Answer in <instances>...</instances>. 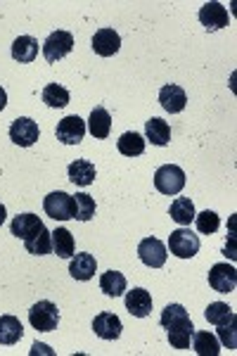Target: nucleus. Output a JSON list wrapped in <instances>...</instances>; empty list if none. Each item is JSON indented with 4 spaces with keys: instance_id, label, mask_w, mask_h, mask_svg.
Segmentation results:
<instances>
[{
    "instance_id": "obj_17",
    "label": "nucleus",
    "mask_w": 237,
    "mask_h": 356,
    "mask_svg": "<svg viewBox=\"0 0 237 356\" xmlns=\"http://www.w3.org/2000/svg\"><path fill=\"white\" fill-rule=\"evenodd\" d=\"M40 228H43V221H40L36 214H17L13 223H10V233L22 240L31 238V235L38 233Z\"/></svg>"
},
{
    "instance_id": "obj_32",
    "label": "nucleus",
    "mask_w": 237,
    "mask_h": 356,
    "mask_svg": "<svg viewBox=\"0 0 237 356\" xmlns=\"http://www.w3.org/2000/svg\"><path fill=\"white\" fill-rule=\"evenodd\" d=\"M195 223H197V231L202 235H211L218 231V226H221V216L216 214V211H202V214H195Z\"/></svg>"
},
{
    "instance_id": "obj_34",
    "label": "nucleus",
    "mask_w": 237,
    "mask_h": 356,
    "mask_svg": "<svg viewBox=\"0 0 237 356\" xmlns=\"http://www.w3.org/2000/svg\"><path fill=\"white\" fill-rule=\"evenodd\" d=\"M5 105H8V93H5V90L0 88V112L5 110Z\"/></svg>"
},
{
    "instance_id": "obj_30",
    "label": "nucleus",
    "mask_w": 237,
    "mask_h": 356,
    "mask_svg": "<svg viewBox=\"0 0 237 356\" xmlns=\"http://www.w3.org/2000/svg\"><path fill=\"white\" fill-rule=\"evenodd\" d=\"M43 102L48 107H55V110H62V107L69 105V90L60 83H48L43 88Z\"/></svg>"
},
{
    "instance_id": "obj_29",
    "label": "nucleus",
    "mask_w": 237,
    "mask_h": 356,
    "mask_svg": "<svg viewBox=\"0 0 237 356\" xmlns=\"http://www.w3.org/2000/svg\"><path fill=\"white\" fill-rule=\"evenodd\" d=\"M204 318L209 321V323H213V325H228V323H233V321H235V314L225 302H213V304L206 307Z\"/></svg>"
},
{
    "instance_id": "obj_18",
    "label": "nucleus",
    "mask_w": 237,
    "mask_h": 356,
    "mask_svg": "<svg viewBox=\"0 0 237 356\" xmlns=\"http://www.w3.org/2000/svg\"><path fill=\"white\" fill-rule=\"evenodd\" d=\"M67 174L74 186L88 188L90 183L95 181V166H92V162H88V159H76V162L69 164Z\"/></svg>"
},
{
    "instance_id": "obj_26",
    "label": "nucleus",
    "mask_w": 237,
    "mask_h": 356,
    "mask_svg": "<svg viewBox=\"0 0 237 356\" xmlns=\"http://www.w3.org/2000/svg\"><path fill=\"white\" fill-rule=\"evenodd\" d=\"M24 335L19 318L15 316H0V344H17Z\"/></svg>"
},
{
    "instance_id": "obj_21",
    "label": "nucleus",
    "mask_w": 237,
    "mask_h": 356,
    "mask_svg": "<svg viewBox=\"0 0 237 356\" xmlns=\"http://www.w3.org/2000/svg\"><path fill=\"white\" fill-rule=\"evenodd\" d=\"M24 247H26L28 254H36V257L50 254V252H53V233L43 226L38 233H33L31 238L24 240Z\"/></svg>"
},
{
    "instance_id": "obj_28",
    "label": "nucleus",
    "mask_w": 237,
    "mask_h": 356,
    "mask_svg": "<svg viewBox=\"0 0 237 356\" xmlns=\"http://www.w3.org/2000/svg\"><path fill=\"white\" fill-rule=\"evenodd\" d=\"M53 252L60 259H72L74 257V235L67 228L53 231Z\"/></svg>"
},
{
    "instance_id": "obj_16",
    "label": "nucleus",
    "mask_w": 237,
    "mask_h": 356,
    "mask_svg": "<svg viewBox=\"0 0 237 356\" xmlns=\"http://www.w3.org/2000/svg\"><path fill=\"white\" fill-rule=\"evenodd\" d=\"M95 271H97V259L88 254V252H81L69 264V273H72L74 280H83L85 283V280H90L95 275Z\"/></svg>"
},
{
    "instance_id": "obj_3",
    "label": "nucleus",
    "mask_w": 237,
    "mask_h": 356,
    "mask_svg": "<svg viewBox=\"0 0 237 356\" xmlns=\"http://www.w3.org/2000/svg\"><path fill=\"white\" fill-rule=\"evenodd\" d=\"M28 323L38 332H53L57 328V323H60V312H57L53 302L43 300L28 309Z\"/></svg>"
},
{
    "instance_id": "obj_23",
    "label": "nucleus",
    "mask_w": 237,
    "mask_h": 356,
    "mask_svg": "<svg viewBox=\"0 0 237 356\" xmlns=\"http://www.w3.org/2000/svg\"><path fill=\"white\" fill-rule=\"evenodd\" d=\"M171 219L178 223V226H190L195 221V204L190 197H176L171 202V209H169Z\"/></svg>"
},
{
    "instance_id": "obj_33",
    "label": "nucleus",
    "mask_w": 237,
    "mask_h": 356,
    "mask_svg": "<svg viewBox=\"0 0 237 356\" xmlns=\"http://www.w3.org/2000/svg\"><path fill=\"white\" fill-rule=\"evenodd\" d=\"M221 328V342L223 344H228V349H235V321L233 323H228V325H218Z\"/></svg>"
},
{
    "instance_id": "obj_31",
    "label": "nucleus",
    "mask_w": 237,
    "mask_h": 356,
    "mask_svg": "<svg viewBox=\"0 0 237 356\" xmlns=\"http://www.w3.org/2000/svg\"><path fill=\"white\" fill-rule=\"evenodd\" d=\"M74 204H76V216L79 221H90L95 216V200L88 193H76L74 195Z\"/></svg>"
},
{
    "instance_id": "obj_11",
    "label": "nucleus",
    "mask_w": 237,
    "mask_h": 356,
    "mask_svg": "<svg viewBox=\"0 0 237 356\" xmlns=\"http://www.w3.org/2000/svg\"><path fill=\"white\" fill-rule=\"evenodd\" d=\"M92 330H95V335L100 337V340H119L121 337V330H124V325H121V318L109 312H102L97 314L95 318H92Z\"/></svg>"
},
{
    "instance_id": "obj_1",
    "label": "nucleus",
    "mask_w": 237,
    "mask_h": 356,
    "mask_svg": "<svg viewBox=\"0 0 237 356\" xmlns=\"http://www.w3.org/2000/svg\"><path fill=\"white\" fill-rule=\"evenodd\" d=\"M159 323H161V328L169 330L171 347L190 349V342H193V335H195V325H193V321H190L183 304H169V307L161 312Z\"/></svg>"
},
{
    "instance_id": "obj_7",
    "label": "nucleus",
    "mask_w": 237,
    "mask_h": 356,
    "mask_svg": "<svg viewBox=\"0 0 237 356\" xmlns=\"http://www.w3.org/2000/svg\"><path fill=\"white\" fill-rule=\"evenodd\" d=\"M38 136H40L38 124L28 117H17L13 126H10V140L19 147H31L38 140Z\"/></svg>"
},
{
    "instance_id": "obj_24",
    "label": "nucleus",
    "mask_w": 237,
    "mask_h": 356,
    "mask_svg": "<svg viewBox=\"0 0 237 356\" xmlns=\"http://www.w3.org/2000/svg\"><path fill=\"white\" fill-rule=\"evenodd\" d=\"M193 347L199 356H218L221 354V342L209 330H202L193 335Z\"/></svg>"
},
{
    "instance_id": "obj_19",
    "label": "nucleus",
    "mask_w": 237,
    "mask_h": 356,
    "mask_svg": "<svg viewBox=\"0 0 237 356\" xmlns=\"http://www.w3.org/2000/svg\"><path fill=\"white\" fill-rule=\"evenodd\" d=\"M145 136L152 145L164 147V145H169V140H171V126L166 124L164 119L152 117L149 122H145Z\"/></svg>"
},
{
    "instance_id": "obj_12",
    "label": "nucleus",
    "mask_w": 237,
    "mask_h": 356,
    "mask_svg": "<svg viewBox=\"0 0 237 356\" xmlns=\"http://www.w3.org/2000/svg\"><path fill=\"white\" fill-rule=\"evenodd\" d=\"M209 285L216 292H223V295L235 292L237 271L230 266V264H216V266H211V271H209Z\"/></svg>"
},
{
    "instance_id": "obj_25",
    "label": "nucleus",
    "mask_w": 237,
    "mask_h": 356,
    "mask_svg": "<svg viewBox=\"0 0 237 356\" xmlns=\"http://www.w3.org/2000/svg\"><path fill=\"white\" fill-rule=\"evenodd\" d=\"M117 147L124 157H140L145 152V138L136 134V131H129V134H124L117 140Z\"/></svg>"
},
{
    "instance_id": "obj_22",
    "label": "nucleus",
    "mask_w": 237,
    "mask_h": 356,
    "mask_svg": "<svg viewBox=\"0 0 237 356\" xmlns=\"http://www.w3.org/2000/svg\"><path fill=\"white\" fill-rule=\"evenodd\" d=\"M38 55V41L33 36H19L13 43V57L19 65H28Z\"/></svg>"
},
{
    "instance_id": "obj_35",
    "label": "nucleus",
    "mask_w": 237,
    "mask_h": 356,
    "mask_svg": "<svg viewBox=\"0 0 237 356\" xmlns=\"http://www.w3.org/2000/svg\"><path fill=\"white\" fill-rule=\"evenodd\" d=\"M5 219H8V209H5V207L0 204V226L5 223Z\"/></svg>"
},
{
    "instance_id": "obj_14",
    "label": "nucleus",
    "mask_w": 237,
    "mask_h": 356,
    "mask_svg": "<svg viewBox=\"0 0 237 356\" xmlns=\"http://www.w3.org/2000/svg\"><path fill=\"white\" fill-rule=\"evenodd\" d=\"M159 102L166 112L178 114V112L185 110V105H188V95H185V90L181 88V86L166 83L164 88L159 90Z\"/></svg>"
},
{
    "instance_id": "obj_10",
    "label": "nucleus",
    "mask_w": 237,
    "mask_h": 356,
    "mask_svg": "<svg viewBox=\"0 0 237 356\" xmlns=\"http://www.w3.org/2000/svg\"><path fill=\"white\" fill-rule=\"evenodd\" d=\"M199 22L206 31H218L230 24V15L221 3H204L199 10Z\"/></svg>"
},
{
    "instance_id": "obj_4",
    "label": "nucleus",
    "mask_w": 237,
    "mask_h": 356,
    "mask_svg": "<svg viewBox=\"0 0 237 356\" xmlns=\"http://www.w3.org/2000/svg\"><path fill=\"white\" fill-rule=\"evenodd\" d=\"M154 188L161 195H178L185 188V171L176 164H164L154 174Z\"/></svg>"
},
{
    "instance_id": "obj_5",
    "label": "nucleus",
    "mask_w": 237,
    "mask_h": 356,
    "mask_svg": "<svg viewBox=\"0 0 237 356\" xmlns=\"http://www.w3.org/2000/svg\"><path fill=\"white\" fill-rule=\"evenodd\" d=\"M169 250L178 259H193L199 252V235H195L190 228H178L169 235Z\"/></svg>"
},
{
    "instance_id": "obj_27",
    "label": "nucleus",
    "mask_w": 237,
    "mask_h": 356,
    "mask_svg": "<svg viewBox=\"0 0 237 356\" xmlns=\"http://www.w3.org/2000/svg\"><path fill=\"white\" fill-rule=\"evenodd\" d=\"M126 275L119 271H107L102 273L100 278V290L105 292L107 297H121L126 292Z\"/></svg>"
},
{
    "instance_id": "obj_13",
    "label": "nucleus",
    "mask_w": 237,
    "mask_h": 356,
    "mask_svg": "<svg viewBox=\"0 0 237 356\" xmlns=\"http://www.w3.org/2000/svg\"><path fill=\"white\" fill-rule=\"evenodd\" d=\"M121 48V36L114 29H100V31H95V36H92V50H95L100 57H112L117 55Z\"/></svg>"
},
{
    "instance_id": "obj_15",
    "label": "nucleus",
    "mask_w": 237,
    "mask_h": 356,
    "mask_svg": "<svg viewBox=\"0 0 237 356\" xmlns=\"http://www.w3.org/2000/svg\"><path fill=\"white\" fill-rule=\"evenodd\" d=\"M126 309L136 318H145L152 312V295L145 288H133L131 292H126Z\"/></svg>"
},
{
    "instance_id": "obj_9",
    "label": "nucleus",
    "mask_w": 237,
    "mask_h": 356,
    "mask_svg": "<svg viewBox=\"0 0 237 356\" xmlns=\"http://www.w3.org/2000/svg\"><path fill=\"white\" fill-rule=\"evenodd\" d=\"M138 257L149 268H161L166 264V245L157 238H145L138 245Z\"/></svg>"
},
{
    "instance_id": "obj_8",
    "label": "nucleus",
    "mask_w": 237,
    "mask_h": 356,
    "mask_svg": "<svg viewBox=\"0 0 237 356\" xmlns=\"http://www.w3.org/2000/svg\"><path fill=\"white\" fill-rule=\"evenodd\" d=\"M55 134H57V140L65 143V145H79L85 136V122L79 114H69V117H65L57 124Z\"/></svg>"
},
{
    "instance_id": "obj_6",
    "label": "nucleus",
    "mask_w": 237,
    "mask_h": 356,
    "mask_svg": "<svg viewBox=\"0 0 237 356\" xmlns=\"http://www.w3.org/2000/svg\"><path fill=\"white\" fill-rule=\"evenodd\" d=\"M74 50V36L69 31H53L43 43V57L55 65L62 57H67Z\"/></svg>"
},
{
    "instance_id": "obj_20",
    "label": "nucleus",
    "mask_w": 237,
    "mask_h": 356,
    "mask_svg": "<svg viewBox=\"0 0 237 356\" xmlns=\"http://www.w3.org/2000/svg\"><path fill=\"white\" fill-rule=\"evenodd\" d=\"M88 131L92 138H97V140H102V138L109 136V131H112V117H109V112L105 107H95V110L90 112Z\"/></svg>"
},
{
    "instance_id": "obj_2",
    "label": "nucleus",
    "mask_w": 237,
    "mask_h": 356,
    "mask_svg": "<svg viewBox=\"0 0 237 356\" xmlns=\"http://www.w3.org/2000/svg\"><path fill=\"white\" fill-rule=\"evenodd\" d=\"M43 209L50 219L55 221H69L76 216V204H74V195H69L65 191L50 193L48 197L43 200Z\"/></svg>"
}]
</instances>
